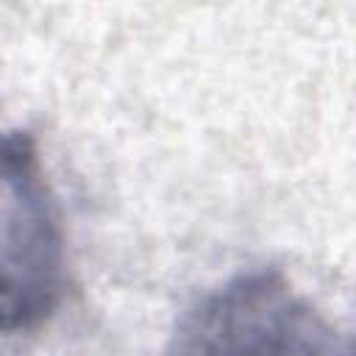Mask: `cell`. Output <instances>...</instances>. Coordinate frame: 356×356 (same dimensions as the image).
Instances as JSON below:
<instances>
[{"mask_svg":"<svg viewBox=\"0 0 356 356\" xmlns=\"http://www.w3.org/2000/svg\"><path fill=\"white\" fill-rule=\"evenodd\" d=\"M67 231L36 139L0 125V342L36 334L67 292Z\"/></svg>","mask_w":356,"mask_h":356,"instance_id":"obj_1","label":"cell"},{"mask_svg":"<svg viewBox=\"0 0 356 356\" xmlns=\"http://www.w3.org/2000/svg\"><path fill=\"white\" fill-rule=\"evenodd\" d=\"M172 356H350V339L278 267L242 270L200 295Z\"/></svg>","mask_w":356,"mask_h":356,"instance_id":"obj_2","label":"cell"}]
</instances>
